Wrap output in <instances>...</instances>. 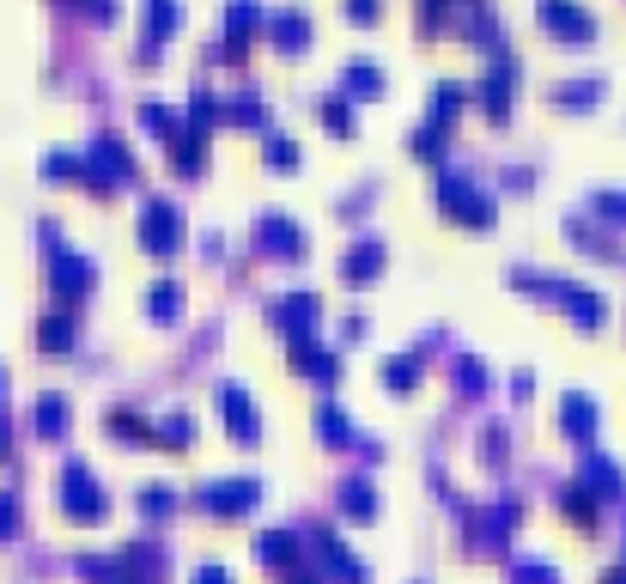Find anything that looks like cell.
Listing matches in <instances>:
<instances>
[{"mask_svg": "<svg viewBox=\"0 0 626 584\" xmlns=\"http://www.w3.org/2000/svg\"><path fill=\"white\" fill-rule=\"evenodd\" d=\"M61 420H68L61 396H43V402H37V426H43V433H61Z\"/></svg>", "mask_w": 626, "mask_h": 584, "instance_id": "5", "label": "cell"}, {"mask_svg": "<svg viewBox=\"0 0 626 584\" xmlns=\"http://www.w3.org/2000/svg\"><path fill=\"white\" fill-rule=\"evenodd\" d=\"M256 548H262V561H292V536H286V529H268Z\"/></svg>", "mask_w": 626, "mask_h": 584, "instance_id": "6", "label": "cell"}, {"mask_svg": "<svg viewBox=\"0 0 626 584\" xmlns=\"http://www.w3.org/2000/svg\"><path fill=\"white\" fill-rule=\"evenodd\" d=\"M517 584H554V566H541V561H517Z\"/></svg>", "mask_w": 626, "mask_h": 584, "instance_id": "7", "label": "cell"}, {"mask_svg": "<svg viewBox=\"0 0 626 584\" xmlns=\"http://www.w3.org/2000/svg\"><path fill=\"white\" fill-rule=\"evenodd\" d=\"M195 584H231V573H219V566H201V578Z\"/></svg>", "mask_w": 626, "mask_h": 584, "instance_id": "11", "label": "cell"}, {"mask_svg": "<svg viewBox=\"0 0 626 584\" xmlns=\"http://www.w3.org/2000/svg\"><path fill=\"white\" fill-rule=\"evenodd\" d=\"M12 524H19V499H12V493H0V536H7Z\"/></svg>", "mask_w": 626, "mask_h": 584, "instance_id": "10", "label": "cell"}, {"mask_svg": "<svg viewBox=\"0 0 626 584\" xmlns=\"http://www.w3.org/2000/svg\"><path fill=\"white\" fill-rule=\"evenodd\" d=\"M341 505H347V512H371V493H365V482H347Z\"/></svg>", "mask_w": 626, "mask_h": 584, "instance_id": "8", "label": "cell"}, {"mask_svg": "<svg viewBox=\"0 0 626 584\" xmlns=\"http://www.w3.org/2000/svg\"><path fill=\"white\" fill-rule=\"evenodd\" d=\"M0 451H7V420H0Z\"/></svg>", "mask_w": 626, "mask_h": 584, "instance_id": "12", "label": "cell"}, {"mask_svg": "<svg viewBox=\"0 0 626 584\" xmlns=\"http://www.w3.org/2000/svg\"><path fill=\"white\" fill-rule=\"evenodd\" d=\"M68 512H80V517H103V493H98V482H91V469L86 463H68Z\"/></svg>", "mask_w": 626, "mask_h": 584, "instance_id": "1", "label": "cell"}, {"mask_svg": "<svg viewBox=\"0 0 626 584\" xmlns=\"http://www.w3.org/2000/svg\"><path fill=\"white\" fill-rule=\"evenodd\" d=\"M219 414H226L231 426H238V438H256V408L244 402L238 384H219Z\"/></svg>", "mask_w": 626, "mask_h": 584, "instance_id": "2", "label": "cell"}, {"mask_svg": "<svg viewBox=\"0 0 626 584\" xmlns=\"http://www.w3.org/2000/svg\"><path fill=\"white\" fill-rule=\"evenodd\" d=\"M43 342H49V347H68V317H49V323H43Z\"/></svg>", "mask_w": 626, "mask_h": 584, "instance_id": "9", "label": "cell"}, {"mask_svg": "<svg viewBox=\"0 0 626 584\" xmlns=\"http://www.w3.org/2000/svg\"><path fill=\"white\" fill-rule=\"evenodd\" d=\"M559 420H566L578 438H590V426H596V408H590L584 396H566V408H559Z\"/></svg>", "mask_w": 626, "mask_h": 584, "instance_id": "4", "label": "cell"}, {"mask_svg": "<svg viewBox=\"0 0 626 584\" xmlns=\"http://www.w3.org/2000/svg\"><path fill=\"white\" fill-rule=\"evenodd\" d=\"M256 499V482H213V493H207V505H213V512H244V505Z\"/></svg>", "mask_w": 626, "mask_h": 584, "instance_id": "3", "label": "cell"}, {"mask_svg": "<svg viewBox=\"0 0 626 584\" xmlns=\"http://www.w3.org/2000/svg\"><path fill=\"white\" fill-rule=\"evenodd\" d=\"M0 384H7V372H0Z\"/></svg>", "mask_w": 626, "mask_h": 584, "instance_id": "13", "label": "cell"}]
</instances>
